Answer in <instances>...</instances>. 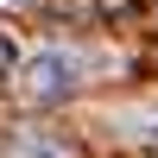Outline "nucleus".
<instances>
[{
    "mask_svg": "<svg viewBox=\"0 0 158 158\" xmlns=\"http://www.w3.org/2000/svg\"><path fill=\"white\" fill-rule=\"evenodd\" d=\"M19 6H32V0H0V13H19Z\"/></svg>",
    "mask_w": 158,
    "mask_h": 158,
    "instance_id": "2",
    "label": "nucleus"
},
{
    "mask_svg": "<svg viewBox=\"0 0 158 158\" xmlns=\"http://www.w3.org/2000/svg\"><path fill=\"white\" fill-rule=\"evenodd\" d=\"M76 70H82V63H76L63 44H44V51H32V57L19 63V89L32 101H63L76 89Z\"/></svg>",
    "mask_w": 158,
    "mask_h": 158,
    "instance_id": "1",
    "label": "nucleus"
}]
</instances>
